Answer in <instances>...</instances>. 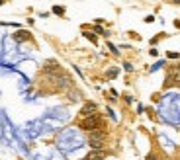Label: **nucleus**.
I'll use <instances>...</instances> for the list:
<instances>
[{
	"instance_id": "ddd939ff",
	"label": "nucleus",
	"mask_w": 180,
	"mask_h": 160,
	"mask_svg": "<svg viewBox=\"0 0 180 160\" xmlns=\"http://www.w3.org/2000/svg\"><path fill=\"white\" fill-rule=\"evenodd\" d=\"M127 35H129V37H133V39H137V41L141 39V35H139V33H135V31H129Z\"/></svg>"
},
{
	"instance_id": "6e6552de",
	"label": "nucleus",
	"mask_w": 180,
	"mask_h": 160,
	"mask_svg": "<svg viewBox=\"0 0 180 160\" xmlns=\"http://www.w3.org/2000/svg\"><path fill=\"white\" fill-rule=\"evenodd\" d=\"M165 37H166V33H159L157 37H153V39H151V45H157V43L161 41V39H165Z\"/></svg>"
},
{
	"instance_id": "7ed1b4c3",
	"label": "nucleus",
	"mask_w": 180,
	"mask_h": 160,
	"mask_svg": "<svg viewBox=\"0 0 180 160\" xmlns=\"http://www.w3.org/2000/svg\"><path fill=\"white\" fill-rule=\"evenodd\" d=\"M94 113H98V105H96L94 102H86L80 108L78 115H80V117H88V115H94Z\"/></svg>"
},
{
	"instance_id": "423d86ee",
	"label": "nucleus",
	"mask_w": 180,
	"mask_h": 160,
	"mask_svg": "<svg viewBox=\"0 0 180 160\" xmlns=\"http://www.w3.org/2000/svg\"><path fill=\"white\" fill-rule=\"evenodd\" d=\"M84 37L88 39L90 43H94V45H98V37H96V33H94V31H86V29H84Z\"/></svg>"
},
{
	"instance_id": "f8f14e48",
	"label": "nucleus",
	"mask_w": 180,
	"mask_h": 160,
	"mask_svg": "<svg viewBox=\"0 0 180 160\" xmlns=\"http://www.w3.org/2000/svg\"><path fill=\"white\" fill-rule=\"evenodd\" d=\"M159 158V154H157V152H149L147 156H145V160H157Z\"/></svg>"
},
{
	"instance_id": "4be33fe9",
	"label": "nucleus",
	"mask_w": 180,
	"mask_h": 160,
	"mask_svg": "<svg viewBox=\"0 0 180 160\" xmlns=\"http://www.w3.org/2000/svg\"><path fill=\"white\" fill-rule=\"evenodd\" d=\"M157 160H165V158H162V156H159V158H157Z\"/></svg>"
},
{
	"instance_id": "dca6fc26",
	"label": "nucleus",
	"mask_w": 180,
	"mask_h": 160,
	"mask_svg": "<svg viewBox=\"0 0 180 160\" xmlns=\"http://www.w3.org/2000/svg\"><path fill=\"white\" fill-rule=\"evenodd\" d=\"M153 22H155V16H147L145 18V24H153Z\"/></svg>"
},
{
	"instance_id": "1a4fd4ad",
	"label": "nucleus",
	"mask_w": 180,
	"mask_h": 160,
	"mask_svg": "<svg viewBox=\"0 0 180 160\" xmlns=\"http://www.w3.org/2000/svg\"><path fill=\"white\" fill-rule=\"evenodd\" d=\"M94 33H96V35H98V33H100V35H110V33L106 31L104 28H100V25H94Z\"/></svg>"
},
{
	"instance_id": "f03ea898",
	"label": "nucleus",
	"mask_w": 180,
	"mask_h": 160,
	"mask_svg": "<svg viewBox=\"0 0 180 160\" xmlns=\"http://www.w3.org/2000/svg\"><path fill=\"white\" fill-rule=\"evenodd\" d=\"M43 71L47 72V74H55V76H61L63 74V68L55 59H49V61L43 63Z\"/></svg>"
},
{
	"instance_id": "6ab92c4d",
	"label": "nucleus",
	"mask_w": 180,
	"mask_h": 160,
	"mask_svg": "<svg viewBox=\"0 0 180 160\" xmlns=\"http://www.w3.org/2000/svg\"><path fill=\"white\" fill-rule=\"evenodd\" d=\"M174 25H176V28L180 29V22H178V20H176V22H174Z\"/></svg>"
},
{
	"instance_id": "a211bd4d",
	"label": "nucleus",
	"mask_w": 180,
	"mask_h": 160,
	"mask_svg": "<svg viewBox=\"0 0 180 160\" xmlns=\"http://www.w3.org/2000/svg\"><path fill=\"white\" fill-rule=\"evenodd\" d=\"M149 53H151V57H157V55H159V51H157L155 47H153V49H151V51H149Z\"/></svg>"
},
{
	"instance_id": "2eb2a0df",
	"label": "nucleus",
	"mask_w": 180,
	"mask_h": 160,
	"mask_svg": "<svg viewBox=\"0 0 180 160\" xmlns=\"http://www.w3.org/2000/svg\"><path fill=\"white\" fill-rule=\"evenodd\" d=\"M108 49H110V51H112V53H114V55H118V53H119L118 49H116L114 45H112V43H108Z\"/></svg>"
},
{
	"instance_id": "39448f33",
	"label": "nucleus",
	"mask_w": 180,
	"mask_h": 160,
	"mask_svg": "<svg viewBox=\"0 0 180 160\" xmlns=\"http://www.w3.org/2000/svg\"><path fill=\"white\" fill-rule=\"evenodd\" d=\"M108 154H110V152L106 151V148H102V151H92V152H88L82 160H104Z\"/></svg>"
},
{
	"instance_id": "9b49d317",
	"label": "nucleus",
	"mask_w": 180,
	"mask_h": 160,
	"mask_svg": "<svg viewBox=\"0 0 180 160\" xmlns=\"http://www.w3.org/2000/svg\"><path fill=\"white\" fill-rule=\"evenodd\" d=\"M166 57H168V59H178L180 53H176V51H168V53H166Z\"/></svg>"
},
{
	"instance_id": "aec40b11",
	"label": "nucleus",
	"mask_w": 180,
	"mask_h": 160,
	"mask_svg": "<svg viewBox=\"0 0 180 160\" xmlns=\"http://www.w3.org/2000/svg\"><path fill=\"white\" fill-rule=\"evenodd\" d=\"M172 2H174V4H176V6H180V0H172Z\"/></svg>"
},
{
	"instance_id": "0eeeda50",
	"label": "nucleus",
	"mask_w": 180,
	"mask_h": 160,
	"mask_svg": "<svg viewBox=\"0 0 180 160\" xmlns=\"http://www.w3.org/2000/svg\"><path fill=\"white\" fill-rule=\"evenodd\" d=\"M51 12H53L55 16H61V18H63V16L67 14V8H65V6H53Z\"/></svg>"
},
{
	"instance_id": "f257e3e1",
	"label": "nucleus",
	"mask_w": 180,
	"mask_h": 160,
	"mask_svg": "<svg viewBox=\"0 0 180 160\" xmlns=\"http://www.w3.org/2000/svg\"><path fill=\"white\" fill-rule=\"evenodd\" d=\"M78 129L82 131H98V129H106V123H104V117L100 113H94V115H88V117H82L78 121Z\"/></svg>"
},
{
	"instance_id": "f3484780",
	"label": "nucleus",
	"mask_w": 180,
	"mask_h": 160,
	"mask_svg": "<svg viewBox=\"0 0 180 160\" xmlns=\"http://www.w3.org/2000/svg\"><path fill=\"white\" fill-rule=\"evenodd\" d=\"M123 100H125V104H131V102H133L131 96H123Z\"/></svg>"
},
{
	"instance_id": "4468645a",
	"label": "nucleus",
	"mask_w": 180,
	"mask_h": 160,
	"mask_svg": "<svg viewBox=\"0 0 180 160\" xmlns=\"http://www.w3.org/2000/svg\"><path fill=\"white\" fill-rule=\"evenodd\" d=\"M123 66H125V71H127V72L133 71V65H131V63H123Z\"/></svg>"
},
{
	"instance_id": "412c9836",
	"label": "nucleus",
	"mask_w": 180,
	"mask_h": 160,
	"mask_svg": "<svg viewBox=\"0 0 180 160\" xmlns=\"http://www.w3.org/2000/svg\"><path fill=\"white\" fill-rule=\"evenodd\" d=\"M6 4V0H0V6H4Z\"/></svg>"
},
{
	"instance_id": "20e7f679",
	"label": "nucleus",
	"mask_w": 180,
	"mask_h": 160,
	"mask_svg": "<svg viewBox=\"0 0 180 160\" xmlns=\"http://www.w3.org/2000/svg\"><path fill=\"white\" fill-rule=\"evenodd\" d=\"M14 41H16V43L31 41V31H28V29H18V31L14 33Z\"/></svg>"
},
{
	"instance_id": "9d476101",
	"label": "nucleus",
	"mask_w": 180,
	"mask_h": 160,
	"mask_svg": "<svg viewBox=\"0 0 180 160\" xmlns=\"http://www.w3.org/2000/svg\"><path fill=\"white\" fill-rule=\"evenodd\" d=\"M118 68H110V71L108 72H106V74H108V78H116V76H118Z\"/></svg>"
}]
</instances>
